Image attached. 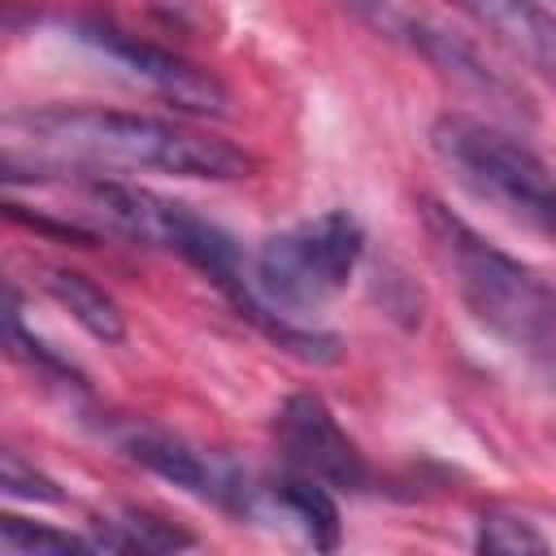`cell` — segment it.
<instances>
[{"label":"cell","mask_w":556,"mask_h":556,"mask_svg":"<svg viewBox=\"0 0 556 556\" xmlns=\"http://www.w3.org/2000/svg\"><path fill=\"white\" fill-rule=\"evenodd\" d=\"M96 552H182L195 547V534L148 513V508H117L91 521Z\"/></svg>","instance_id":"30bf717a"},{"label":"cell","mask_w":556,"mask_h":556,"mask_svg":"<svg viewBox=\"0 0 556 556\" xmlns=\"http://www.w3.org/2000/svg\"><path fill=\"white\" fill-rule=\"evenodd\" d=\"M43 291L91 334V339H100V343H122L126 339V317H122V308H117V300L100 287V282H91L87 274H78V269H43Z\"/></svg>","instance_id":"9c48e42d"},{"label":"cell","mask_w":556,"mask_h":556,"mask_svg":"<svg viewBox=\"0 0 556 556\" xmlns=\"http://www.w3.org/2000/svg\"><path fill=\"white\" fill-rule=\"evenodd\" d=\"M274 443L282 456V469L304 473L330 491H365L369 486V465L361 447L348 439V430L334 421L321 395L295 391L287 404L274 413Z\"/></svg>","instance_id":"8992f818"},{"label":"cell","mask_w":556,"mask_h":556,"mask_svg":"<svg viewBox=\"0 0 556 556\" xmlns=\"http://www.w3.org/2000/svg\"><path fill=\"white\" fill-rule=\"evenodd\" d=\"M122 452L143 465L148 473L174 482L178 491L248 521V508H252V495H256V482L261 473L222 456V452H208V447H195L178 434H165V430H130L122 434Z\"/></svg>","instance_id":"5b68a950"},{"label":"cell","mask_w":556,"mask_h":556,"mask_svg":"<svg viewBox=\"0 0 556 556\" xmlns=\"http://www.w3.org/2000/svg\"><path fill=\"white\" fill-rule=\"evenodd\" d=\"M78 39L91 43L96 52H104L109 61H117L130 78L148 83L174 109L204 113V117H222L230 109V91L222 87L217 74H208L195 61H187L169 48H156V43L130 35V30H117L113 22H78Z\"/></svg>","instance_id":"52a82bcc"},{"label":"cell","mask_w":556,"mask_h":556,"mask_svg":"<svg viewBox=\"0 0 556 556\" xmlns=\"http://www.w3.org/2000/svg\"><path fill=\"white\" fill-rule=\"evenodd\" d=\"M426 235L465 308L508 348L556 369V287L434 200L426 204Z\"/></svg>","instance_id":"3957f363"},{"label":"cell","mask_w":556,"mask_h":556,"mask_svg":"<svg viewBox=\"0 0 556 556\" xmlns=\"http://www.w3.org/2000/svg\"><path fill=\"white\" fill-rule=\"evenodd\" d=\"M13 139H26L30 161L65 165V169H130V174H174L204 182H235L256 169V161L230 139L191 130L182 122L122 113V109H87L56 104L35 109L9 122Z\"/></svg>","instance_id":"6da1fadb"},{"label":"cell","mask_w":556,"mask_h":556,"mask_svg":"<svg viewBox=\"0 0 556 556\" xmlns=\"http://www.w3.org/2000/svg\"><path fill=\"white\" fill-rule=\"evenodd\" d=\"M4 334H9V352L17 356V361H26L35 374H43V378H56V382H65V387H83V378L74 374V365L70 361H61L48 343H39L30 330H26V321H22V304H17V291H9V317H4Z\"/></svg>","instance_id":"5bb4252c"},{"label":"cell","mask_w":556,"mask_h":556,"mask_svg":"<svg viewBox=\"0 0 556 556\" xmlns=\"http://www.w3.org/2000/svg\"><path fill=\"white\" fill-rule=\"evenodd\" d=\"M495 43H504L534 74L556 83V13L539 0H456Z\"/></svg>","instance_id":"ba28073f"},{"label":"cell","mask_w":556,"mask_h":556,"mask_svg":"<svg viewBox=\"0 0 556 556\" xmlns=\"http://www.w3.org/2000/svg\"><path fill=\"white\" fill-rule=\"evenodd\" d=\"M361 256L365 230L348 208H330L269 235L248 265V282L256 295L252 326L282 352L330 365L339 356V339L304 326V313H317L326 300H334L356 274Z\"/></svg>","instance_id":"7a4b0ae2"},{"label":"cell","mask_w":556,"mask_h":556,"mask_svg":"<svg viewBox=\"0 0 556 556\" xmlns=\"http://www.w3.org/2000/svg\"><path fill=\"white\" fill-rule=\"evenodd\" d=\"M430 148L460 187L556 248V174L539 152L473 113H443L430 126Z\"/></svg>","instance_id":"277c9868"},{"label":"cell","mask_w":556,"mask_h":556,"mask_svg":"<svg viewBox=\"0 0 556 556\" xmlns=\"http://www.w3.org/2000/svg\"><path fill=\"white\" fill-rule=\"evenodd\" d=\"M478 547L495 552V556H526V552H547L552 543L530 517H521L513 508H491L478 526Z\"/></svg>","instance_id":"4fadbf2b"},{"label":"cell","mask_w":556,"mask_h":556,"mask_svg":"<svg viewBox=\"0 0 556 556\" xmlns=\"http://www.w3.org/2000/svg\"><path fill=\"white\" fill-rule=\"evenodd\" d=\"M0 486H4V495L30 500V504H61V500H65L61 486H56L48 473H39L35 465H26L13 447L0 456Z\"/></svg>","instance_id":"9a60e30c"},{"label":"cell","mask_w":556,"mask_h":556,"mask_svg":"<svg viewBox=\"0 0 556 556\" xmlns=\"http://www.w3.org/2000/svg\"><path fill=\"white\" fill-rule=\"evenodd\" d=\"M339 4H343L356 22H365L374 35H382V39H391V43H404V48L417 52V56H426V48L434 43V35L443 30L439 22L413 13L404 0H339Z\"/></svg>","instance_id":"8fae6325"},{"label":"cell","mask_w":556,"mask_h":556,"mask_svg":"<svg viewBox=\"0 0 556 556\" xmlns=\"http://www.w3.org/2000/svg\"><path fill=\"white\" fill-rule=\"evenodd\" d=\"M0 552L4 556H70V552H96L91 534H70L43 521L4 517L0 521Z\"/></svg>","instance_id":"7c38bea8"}]
</instances>
